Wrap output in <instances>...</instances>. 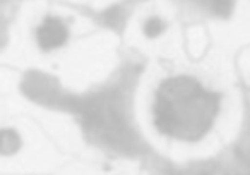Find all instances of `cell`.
I'll return each instance as SVG.
<instances>
[{
	"instance_id": "obj_1",
	"label": "cell",
	"mask_w": 250,
	"mask_h": 175,
	"mask_svg": "<svg viewBox=\"0 0 250 175\" xmlns=\"http://www.w3.org/2000/svg\"><path fill=\"white\" fill-rule=\"evenodd\" d=\"M218 112V93L202 88L195 77L175 76L158 88L154 126L165 136L195 143L211 131Z\"/></svg>"
},
{
	"instance_id": "obj_4",
	"label": "cell",
	"mask_w": 250,
	"mask_h": 175,
	"mask_svg": "<svg viewBox=\"0 0 250 175\" xmlns=\"http://www.w3.org/2000/svg\"><path fill=\"white\" fill-rule=\"evenodd\" d=\"M165 29V24L158 18H151L149 21L144 26V33H146L147 38H156L158 35H161Z\"/></svg>"
},
{
	"instance_id": "obj_2",
	"label": "cell",
	"mask_w": 250,
	"mask_h": 175,
	"mask_svg": "<svg viewBox=\"0 0 250 175\" xmlns=\"http://www.w3.org/2000/svg\"><path fill=\"white\" fill-rule=\"evenodd\" d=\"M36 38L43 50H53L62 46L69 38L65 24L57 18H46L36 31Z\"/></svg>"
},
{
	"instance_id": "obj_3",
	"label": "cell",
	"mask_w": 250,
	"mask_h": 175,
	"mask_svg": "<svg viewBox=\"0 0 250 175\" xmlns=\"http://www.w3.org/2000/svg\"><path fill=\"white\" fill-rule=\"evenodd\" d=\"M19 136L11 129L0 131V154H12L19 150Z\"/></svg>"
}]
</instances>
